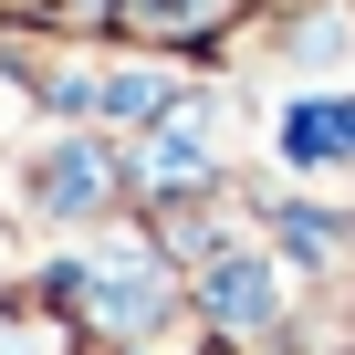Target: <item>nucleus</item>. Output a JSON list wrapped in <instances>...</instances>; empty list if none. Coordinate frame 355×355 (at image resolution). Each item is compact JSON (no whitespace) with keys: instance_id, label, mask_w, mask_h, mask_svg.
<instances>
[{"instance_id":"f03ea898","label":"nucleus","mask_w":355,"mask_h":355,"mask_svg":"<svg viewBox=\"0 0 355 355\" xmlns=\"http://www.w3.org/2000/svg\"><path fill=\"white\" fill-rule=\"evenodd\" d=\"M209 313H220L230 334L272 324V272H261V261H220V272H209Z\"/></svg>"},{"instance_id":"f257e3e1","label":"nucleus","mask_w":355,"mask_h":355,"mask_svg":"<svg viewBox=\"0 0 355 355\" xmlns=\"http://www.w3.org/2000/svg\"><path fill=\"white\" fill-rule=\"evenodd\" d=\"M241 0H115V21L136 32V42H199L209 21H230Z\"/></svg>"},{"instance_id":"39448f33","label":"nucleus","mask_w":355,"mask_h":355,"mask_svg":"<svg viewBox=\"0 0 355 355\" xmlns=\"http://www.w3.org/2000/svg\"><path fill=\"white\" fill-rule=\"evenodd\" d=\"M209 167V115H167L146 146V178H199Z\"/></svg>"},{"instance_id":"7ed1b4c3","label":"nucleus","mask_w":355,"mask_h":355,"mask_svg":"<svg viewBox=\"0 0 355 355\" xmlns=\"http://www.w3.org/2000/svg\"><path fill=\"white\" fill-rule=\"evenodd\" d=\"M345 146H355V105H293V115H282V157L324 167V157H345Z\"/></svg>"},{"instance_id":"20e7f679","label":"nucleus","mask_w":355,"mask_h":355,"mask_svg":"<svg viewBox=\"0 0 355 355\" xmlns=\"http://www.w3.org/2000/svg\"><path fill=\"white\" fill-rule=\"evenodd\" d=\"M105 189H115V157H105V146H63V157L42 167V199H53V209H94Z\"/></svg>"}]
</instances>
